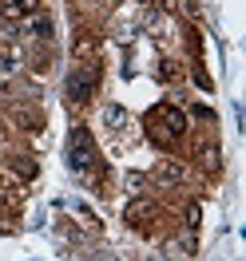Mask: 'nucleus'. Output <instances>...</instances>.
I'll list each match as a JSON object with an SVG mask.
<instances>
[{
	"label": "nucleus",
	"instance_id": "obj_12",
	"mask_svg": "<svg viewBox=\"0 0 246 261\" xmlns=\"http://www.w3.org/2000/svg\"><path fill=\"white\" fill-rule=\"evenodd\" d=\"M135 4H155V0H135Z\"/></svg>",
	"mask_w": 246,
	"mask_h": 261
},
{
	"label": "nucleus",
	"instance_id": "obj_9",
	"mask_svg": "<svg viewBox=\"0 0 246 261\" xmlns=\"http://www.w3.org/2000/svg\"><path fill=\"white\" fill-rule=\"evenodd\" d=\"M143 174H127V194H139V190H143Z\"/></svg>",
	"mask_w": 246,
	"mask_h": 261
},
{
	"label": "nucleus",
	"instance_id": "obj_7",
	"mask_svg": "<svg viewBox=\"0 0 246 261\" xmlns=\"http://www.w3.org/2000/svg\"><path fill=\"white\" fill-rule=\"evenodd\" d=\"M151 202H143V198H135L131 206H127V214H123V218H127V222H131V226H139V222H151Z\"/></svg>",
	"mask_w": 246,
	"mask_h": 261
},
{
	"label": "nucleus",
	"instance_id": "obj_4",
	"mask_svg": "<svg viewBox=\"0 0 246 261\" xmlns=\"http://www.w3.org/2000/svg\"><path fill=\"white\" fill-rule=\"evenodd\" d=\"M40 0H0V16L4 20H24Z\"/></svg>",
	"mask_w": 246,
	"mask_h": 261
},
{
	"label": "nucleus",
	"instance_id": "obj_5",
	"mask_svg": "<svg viewBox=\"0 0 246 261\" xmlns=\"http://www.w3.org/2000/svg\"><path fill=\"white\" fill-rule=\"evenodd\" d=\"M155 182H159V186H179L183 182V163H159L155 166Z\"/></svg>",
	"mask_w": 246,
	"mask_h": 261
},
{
	"label": "nucleus",
	"instance_id": "obj_8",
	"mask_svg": "<svg viewBox=\"0 0 246 261\" xmlns=\"http://www.w3.org/2000/svg\"><path fill=\"white\" fill-rule=\"evenodd\" d=\"M28 32H32L36 40H48L52 36V20L44 16V12H36V16H28Z\"/></svg>",
	"mask_w": 246,
	"mask_h": 261
},
{
	"label": "nucleus",
	"instance_id": "obj_2",
	"mask_svg": "<svg viewBox=\"0 0 246 261\" xmlns=\"http://www.w3.org/2000/svg\"><path fill=\"white\" fill-rule=\"evenodd\" d=\"M68 166H72L76 174H83V170L96 166V143H92V135H87L83 127L72 130V143H68Z\"/></svg>",
	"mask_w": 246,
	"mask_h": 261
},
{
	"label": "nucleus",
	"instance_id": "obj_11",
	"mask_svg": "<svg viewBox=\"0 0 246 261\" xmlns=\"http://www.w3.org/2000/svg\"><path fill=\"white\" fill-rule=\"evenodd\" d=\"M195 226H198V206H195V202H191V206H187V229L195 233Z\"/></svg>",
	"mask_w": 246,
	"mask_h": 261
},
{
	"label": "nucleus",
	"instance_id": "obj_1",
	"mask_svg": "<svg viewBox=\"0 0 246 261\" xmlns=\"http://www.w3.org/2000/svg\"><path fill=\"white\" fill-rule=\"evenodd\" d=\"M147 130H151V139H155L159 147H167V143H175L183 130H187V119H183V111H175L171 103H159V107L147 111Z\"/></svg>",
	"mask_w": 246,
	"mask_h": 261
},
{
	"label": "nucleus",
	"instance_id": "obj_6",
	"mask_svg": "<svg viewBox=\"0 0 246 261\" xmlns=\"http://www.w3.org/2000/svg\"><path fill=\"white\" fill-rule=\"evenodd\" d=\"M103 127H107V130H123V127H127V111L115 107V103H107V107H103Z\"/></svg>",
	"mask_w": 246,
	"mask_h": 261
},
{
	"label": "nucleus",
	"instance_id": "obj_10",
	"mask_svg": "<svg viewBox=\"0 0 246 261\" xmlns=\"http://www.w3.org/2000/svg\"><path fill=\"white\" fill-rule=\"evenodd\" d=\"M16 170H20V174H24V178H32V174H36L32 159H16Z\"/></svg>",
	"mask_w": 246,
	"mask_h": 261
},
{
	"label": "nucleus",
	"instance_id": "obj_3",
	"mask_svg": "<svg viewBox=\"0 0 246 261\" xmlns=\"http://www.w3.org/2000/svg\"><path fill=\"white\" fill-rule=\"evenodd\" d=\"M92 91H96V71L87 64H76L72 75H68V99H72V103H87Z\"/></svg>",
	"mask_w": 246,
	"mask_h": 261
}]
</instances>
